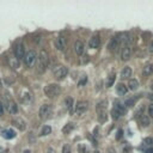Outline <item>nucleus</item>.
<instances>
[{
    "label": "nucleus",
    "instance_id": "0eeeda50",
    "mask_svg": "<svg viewBox=\"0 0 153 153\" xmlns=\"http://www.w3.org/2000/svg\"><path fill=\"white\" fill-rule=\"evenodd\" d=\"M107 108H108V102H107V101H101V102H98L97 105H96L97 115H98V116L105 115V114H107Z\"/></svg>",
    "mask_w": 153,
    "mask_h": 153
},
{
    "label": "nucleus",
    "instance_id": "cd10ccee",
    "mask_svg": "<svg viewBox=\"0 0 153 153\" xmlns=\"http://www.w3.org/2000/svg\"><path fill=\"white\" fill-rule=\"evenodd\" d=\"M23 101H24L25 103L31 102V101H32V96H31V93H30V92H25V93L23 95Z\"/></svg>",
    "mask_w": 153,
    "mask_h": 153
},
{
    "label": "nucleus",
    "instance_id": "58836bf2",
    "mask_svg": "<svg viewBox=\"0 0 153 153\" xmlns=\"http://www.w3.org/2000/svg\"><path fill=\"white\" fill-rule=\"evenodd\" d=\"M107 153H116V151H115L113 147H109V148L107 149Z\"/></svg>",
    "mask_w": 153,
    "mask_h": 153
},
{
    "label": "nucleus",
    "instance_id": "1a4fd4ad",
    "mask_svg": "<svg viewBox=\"0 0 153 153\" xmlns=\"http://www.w3.org/2000/svg\"><path fill=\"white\" fill-rule=\"evenodd\" d=\"M15 56H16L19 61L24 59V56H25V50H24L23 43H18L17 47L15 48Z\"/></svg>",
    "mask_w": 153,
    "mask_h": 153
},
{
    "label": "nucleus",
    "instance_id": "b1692460",
    "mask_svg": "<svg viewBox=\"0 0 153 153\" xmlns=\"http://www.w3.org/2000/svg\"><path fill=\"white\" fill-rule=\"evenodd\" d=\"M114 109L121 115V116H123V115H126V113H127V109H126V107L124 105H122V104H116L115 107H114Z\"/></svg>",
    "mask_w": 153,
    "mask_h": 153
},
{
    "label": "nucleus",
    "instance_id": "c756f323",
    "mask_svg": "<svg viewBox=\"0 0 153 153\" xmlns=\"http://www.w3.org/2000/svg\"><path fill=\"white\" fill-rule=\"evenodd\" d=\"M111 116H113V118H114V120H118V118L121 117V115H120L115 109H113V111H111Z\"/></svg>",
    "mask_w": 153,
    "mask_h": 153
},
{
    "label": "nucleus",
    "instance_id": "f704fd0d",
    "mask_svg": "<svg viewBox=\"0 0 153 153\" xmlns=\"http://www.w3.org/2000/svg\"><path fill=\"white\" fill-rule=\"evenodd\" d=\"M86 82H88V76H84V78H83V80L79 83V85H80V86H83V85H84Z\"/></svg>",
    "mask_w": 153,
    "mask_h": 153
},
{
    "label": "nucleus",
    "instance_id": "7ed1b4c3",
    "mask_svg": "<svg viewBox=\"0 0 153 153\" xmlns=\"http://www.w3.org/2000/svg\"><path fill=\"white\" fill-rule=\"evenodd\" d=\"M88 110H89V102H86V101H79V102H76V104H74V113H75V115L82 116Z\"/></svg>",
    "mask_w": 153,
    "mask_h": 153
},
{
    "label": "nucleus",
    "instance_id": "2eb2a0df",
    "mask_svg": "<svg viewBox=\"0 0 153 153\" xmlns=\"http://www.w3.org/2000/svg\"><path fill=\"white\" fill-rule=\"evenodd\" d=\"M7 109H9L10 114H12V115H16V114L18 113V105H17V103H16L15 101H12V99L7 101Z\"/></svg>",
    "mask_w": 153,
    "mask_h": 153
},
{
    "label": "nucleus",
    "instance_id": "393cba45",
    "mask_svg": "<svg viewBox=\"0 0 153 153\" xmlns=\"http://www.w3.org/2000/svg\"><path fill=\"white\" fill-rule=\"evenodd\" d=\"M115 78H116V74L115 73H111L109 76H108V80H107V88H111L115 83Z\"/></svg>",
    "mask_w": 153,
    "mask_h": 153
},
{
    "label": "nucleus",
    "instance_id": "4c0bfd02",
    "mask_svg": "<svg viewBox=\"0 0 153 153\" xmlns=\"http://www.w3.org/2000/svg\"><path fill=\"white\" fill-rule=\"evenodd\" d=\"M46 153H56V152H55V149H54V148L49 147V148H48V149L46 151Z\"/></svg>",
    "mask_w": 153,
    "mask_h": 153
},
{
    "label": "nucleus",
    "instance_id": "473e14b6",
    "mask_svg": "<svg viewBox=\"0 0 153 153\" xmlns=\"http://www.w3.org/2000/svg\"><path fill=\"white\" fill-rule=\"evenodd\" d=\"M143 142H145V145H147V146H149V147H151V146H153V139H152V138H147V139H145V141H143Z\"/></svg>",
    "mask_w": 153,
    "mask_h": 153
},
{
    "label": "nucleus",
    "instance_id": "bb28decb",
    "mask_svg": "<svg viewBox=\"0 0 153 153\" xmlns=\"http://www.w3.org/2000/svg\"><path fill=\"white\" fill-rule=\"evenodd\" d=\"M135 101H136V98H129V99H127V101L124 102V107H127V108H132V107H134Z\"/></svg>",
    "mask_w": 153,
    "mask_h": 153
},
{
    "label": "nucleus",
    "instance_id": "2f4dec72",
    "mask_svg": "<svg viewBox=\"0 0 153 153\" xmlns=\"http://www.w3.org/2000/svg\"><path fill=\"white\" fill-rule=\"evenodd\" d=\"M62 153H71V146L69 145H63L62 146Z\"/></svg>",
    "mask_w": 153,
    "mask_h": 153
},
{
    "label": "nucleus",
    "instance_id": "a878e982",
    "mask_svg": "<svg viewBox=\"0 0 153 153\" xmlns=\"http://www.w3.org/2000/svg\"><path fill=\"white\" fill-rule=\"evenodd\" d=\"M50 133H51V127L50 126H43V128L41 129V135L42 136H46Z\"/></svg>",
    "mask_w": 153,
    "mask_h": 153
},
{
    "label": "nucleus",
    "instance_id": "412c9836",
    "mask_svg": "<svg viewBox=\"0 0 153 153\" xmlns=\"http://www.w3.org/2000/svg\"><path fill=\"white\" fill-rule=\"evenodd\" d=\"M127 88H128V90L135 91V90H138V88H139V82H138L136 79H129Z\"/></svg>",
    "mask_w": 153,
    "mask_h": 153
},
{
    "label": "nucleus",
    "instance_id": "5701e85b",
    "mask_svg": "<svg viewBox=\"0 0 153 153\" xmlns=\"http://www.w3.org/2000/svg\"><path fill=\"white\" fill-rule=\"evenodd\" d=\"M140 123L142 127H148L151 124V118L148 115H141L140 116Z\"/></svg>",
    "mask_w": 153,
    "mask_h": 153
},
{
    "label": "nucleus",
    "instance_id": "dca6fc26",
    "mask_svg": "<svg viewBox=\"0 0 153 153\" xmlns=\"http://www.w3.org/2000/svg\"><path fill=\"white\" fill-rule=\"evenodd\" d=\"M9 63H10V67L12 69H16V68L19 67V60L15 55H10L9 56Z\"/></svg>",
    "mask_w": 153,
    "mask_h": 153
},
{
    "label": "nucleus",
    "instance_id": "f8f14e48",
    "mask_svg": "<svg viewBox=\"0 0 153 153\" xmlns=\"http://www.w3.org/2000/svg\"><path fill=\"white\" fill-rule=\"evenodd\" d=\"M99 46H101V37H99L98 35L92 36V37L90 38V41H89V47H90L91 49H96V48H98Z\"/></svg>",
    "mask_w": 153,
    "mask_h": 153
},
{
    "label": "nucleus",
    "instance_id": "9d476101",
    "mask_svg": "<svg viewBox=\"0 0 153 153\" xmlns=\"http://www.w3.org/2000/svg\"><path fill=\"white\" fill-rule=\"evenodd\" d=\"M12 124H13V126H15L17 129H19V130H22V132L26 129V123H25V121H24L23 118H21V117L13 118Z\"/></svg>",
    "mask_w": 153,
    "mask_h": 153
},
{
    "label": "nucleus",
    "instance_id": "6ab92c4d",
    "mask_svg": "<svg viewBox=\"0 0 153 153\" xmlns=\"http://www.w3.org/2000/svg\"><path fill=\"white\" fill-rule=\"evenodd\" d=\"M151 74H153V63H147V65H145V67L142 69V75L149 76Z\"/></svg>",
    "mask_w": 153,
    "mask_h": 153
},
{
    "label": "nucleus",
    "instance_id": "e433bc0d",
    "mask_svg": "<svg viewBox=\"0 0 153 153\" xmlns=\"http://www.w3.org/2000/svg\"><path fill=\"white\" fill-rule=\"evenodd\" d=\"M4 114V107H3V103L0 102V116H3Z\"/></svg>",
    "mask_w": 153,
    "mask_h": 153
},
{
    "label": "nucleus",
    "instance_id": "a211bd4d",
    "mask_svg": "<svg viewBox=\"0 0 153 153\" xmlns=\"http://www.w3.org/2000/svg\"><path fill=\"white\" fill-rule=\"evenodd\" d=\"M65 103H66V108H67L68 113L73 114V110H74V101H73V98L72 97H67Z\"/></svg>",
    "mask_w": 153,
    "mask_h": 153
},
{
    "label": "nucleus",
    "instance_id": "39448f33",
    "mask_svg": "<svg viewBox=\"0 0 153 153\" xmlns=\"http://www.w3.org/2000/svg\"><path fill=\"white\" fill-rule=\"evenodd\" d=\"M36 60H37V53L35 50H29L28 53H25V56L23 59L26 67H32L35 65Z\"/></svg>",
    "mask_w": 153,
    "mask_h": 153
},
{
    "label": "nucleus",
    "instance_id": "79ce46f5",
    "mask_svg": "<svg viewBox=\"0 0 153 153\" xmlns=\"http://www.w3.org/2000/svg\"><path fill=\"white\" fill-rule=\"evenodd\" d=\"M147 97H148V99H149V101H152V102H153V93H149Z\"/></svg>",
    "mask_w": 153,
    "mask_h": 153
},
{
    "label": "nucleus",
    "instance_id": "37998d69",
    "mask_svg": "<svg viewBox=\"0 0 153 153\" xmlns=\"http://www.w3.org/2000/svg\"><path fill=\"white\" fill-rule=\"evenodd\" d=\"M1 88H3V82H1V79H0V90H1Z\"/></svg>",
    "mask_w": 153,
    "mask_h": 153
},
{
    "label": "nucleus",
    "instance_id": "c03bdc74",
    "mask_svg": "<svg viewBox=\"0 0 153 153\" xmlns=\"http://www.w3.org/2000/svg\"><path fill=\"white\" fill-rule=\"evenodd\" d=\"M24 153H31V151H30V149H25Z\"/></svg>",
    "mask_w": 153,
    "mask_h": 153
},
{
    "label": "nucleus",
    "instance_id": "72a5a7b5",
    "mask_svg": "<svg viewBox=\"0 0 153 153\" xmlns=\"http://www.w3.org/2000/svg\"><path fill=\"white\" fill-rule=\"evenodd\" d=\"M147 111H148V116H149V117H153V104H149V105H148Z\"/></svg>",
    "mask_w": 153,
    "mask_h": 153
},
{
    "label": "nucleus",
    "instance_id": "4be33fe9",
    "mask_svg": "<svg viewBox=\"0 0 153 153\" xmlns=\"http://www.w3.org/2000/svg\"><path fill=\"white\" fill-rule=\"evenodd\" d=\"M1 134H3V136H4L5 139H13V138L16 136V132L12 130V129H4V130L1 132Z\"/></svg>",
    "mask_w": 153,
    "mask_h": 153
},
{
    "label": "nucleus",
    "instance_id": "f257e3e1",
    "mask_svg": "<svg viewBox=\"0 0 153 153\" xmlns=\"http://www.w3.org/2000/svg\"><path fill=\"white\" fill-rule=\"evenodd\" d=\"M49 63V55L48 51L46 49H41L40 54H38V65H37V71L38 73H43Z\"/></svg>",
    "mask_w": 153,
    "mask_h": 153
},
{
    "label": "nucleus",
    "instance_id": "423d86ee",
    "mask_svg": "<svg viewBox=\"0 0 153 153\" xmlns=\"http://www.w3.org/2000/svg\"><path fill=\"white\" fill-rule=\"evenodd\" d=\"M51 113H53V107L50 104H43L38 110V116L42 121H44L51 115Z\"/></svg>",
    "mask_w": 153,
    "mask_h": 153
},
{
    "label": "nucleus",
    "instance_id": "aec40b11",
    "mask_svg": "<svg viewBox=\"0 0 153 153\" xmlns=\"http://www.w3.org/2000/svg\"><path fill=\"white\" fill-rule=\"evenodd\" d=\"M116 91H117V93H118L120 96H124V95L128 92V88H127V85L120 83V84H117V86H116Z\"/></svg>",
    "mask_w": 153,
    "mask_h": 153
},
{
    "label": "nucleus",
    "instance_id": "4468645a",
    "mask_svg": "<svg viewBox=\"0 0 153 153\" xmlns=\"http://www.w3.org/2000/svg\"><path fill=\"white\" fill-rule=\"evenodd\" d=\"M118 44H120L118 37H113V38L110 40L109 44H108V49H109L110 51H115V50L118 48Z\"/></svg>",
    "mask_w": 153,
    "mask_h": 153
},
{
    "label": "nucleus",
    "instance_id": "49530a36",
    "mask_svg": "<svg viewBox=\"0 0 153 153\" xmlns=\"http://www.w3.org/2000/svg\"><path fill=\"white\" fill-rule=\"evenodd\" d=\"M151 88H152V90H153V84H152V86H151Z\"/></svg>",
    "mask_w": 153,
    "mask_h": 153
},
{
    "label": "nucleus",
    "instance_id": "c85d7f7f",
    "mask_svg": "<svg viewBox=\"0 0 153 153\" xmlns=\"http://www.w3.org/2000/svg\"><path fill=\"white\" fill-rule=\"evenodd\" d=\"M72 129H73V124H72V123H68L67 126H65V127L62 128V133H63V134H68Z\"/></svg>",
    "mask_w": 153,
    "mask_h": 153
},
{
    "label": "nucleus",
    "instance_id": "7c9ffc66",
    "mask_svg": "<svg viewBox=\"0 0 153 153\" xmlns=\"http://www.w3.org/2000/svg\"><path fill=\"white\" fill-rule=\"evenodd\" d=\"M78 151H79V153H86V146L85 145H83V143H80L79 146H78Z\"/></svg>",
    "mask_w": 153,
    "mask_h": 153
},
{
    "label": "nucleus",
    "instance_id": "9b49d317",
    "mask_svg": "<svg viewBox=\"0 0 153 153\" xmlns=\"http://www.w3.org/2000/svg\"><path fill=\"white\" fill-rule=\"evenodd\" d=\"M84 50H85V44L82 42V41H75L74 43V51L76 55H83L84 54Z\"/></svg>",
    "mask_w": 153,
    "mask_h": 153
},
{
    "label": "nucleus",
    "instance_id": "c9c22d12",
    "mask_svg": "<svg viewBox=\"0 0 153 153\" xmlns=\"http://www.w3.org/2000/svg\"><path fill=\"white\" fill-rule=\"evenodd\" d=\"M122 134H123V132L120 129V130L117 132V136H116V139H117V140H118V139H121V138H122Z\"/></svg>",
    "mask_w": 153,
    "mask_h": 153
},
{
    "label": "nucleus",
    "instance_id": "20e7f679",
    "mask_svg": "<svg viewBox=\"0 0 153 153\" xmlns=\"http://www.w3.org/2000/svg\"><path fill=\"white\" fill-rule=\"evenodd\" d=\"M53 74H54V78L55 79H57V80H62V79H65L66 76H67V74H68V69H67V67H65V66H56L55 68H54V71H53Z\"/></svg>",
    "mask_w": 153,
    "mask_h": 153
},
{
    "label": "nucleus",
    "instance_id": "f3484780",
    "mask_svg": "<svg viewBox=\"0 0 153 153\" xmlns=\"http://www.w3.org/2000/svg\"><path fill=\"white\" fill-rule=\"evenodd\" d=\"M132 73H133L132 68H130L129 66H126V67L121 71V78H122V79H129V76H132Z\"/></svg>",
    "mask_w": 153,
    "mask_h": 153
},
{
    "label": "nucleus",
    "instance_id": "a18cd8bd",
    "mask_svg": "<svg viewBox=\"0 0 153 153\" xmlns=\"http://www.w3.org/2000/svg\"><path fill=\"white\" fill-rule=\"evenodd\" d=\"M95 153H102V152H99V151H96V152H95Z\"/></svg>",
    "mask_w": 153,
    "mask_h": 153
},
{
    "label": "nucleus",
    "instance_id": "f03ea898",
    "mask_svg": "<svg viewBox=\"0 0 153 153\" xmlns=\"http://www.w3.org/2000/svg\"><path fill=\"white\" fill-rule=\"evenodd\" d=\"M61 93V88L57 84H48L44 86V95L49 98H54Z\"/></svg>",
    "mask_w": 153,
    "mask_h": 153
},
{
    "label": "nucleus",
    "instance_id": "a19ab883",
    "mask_svg": "<svg viewBox=\"0 0 153 153\" xmlns=\"http://www.w3.org/2000/svg\"><path fill=\"white\" fill-rule=\"evenodd\" d=\"M145 153H153V147H148Z\"/></svg>",
    "mask_w": 153,
    "mask_h": 153
},
{
    "label": "nucleus",
    "instance_id": "ddd939ff",
    "mask_svg": "<svg viewBox=\"0 0 153 153\" xmlns=\"http://www.w3.org/2000/svg\"><path fill=\"white\" fill-rule=\"evenodd\" d=\"M132 56V49L129 46H124L123 49H122V53H121V60L122 61H128Z\"/></svg>",
    "mask_w": 153,
    "mask_h": 153
},
{
    "label": "nucleus",
    "instance_id": "6e6552de",
    "mask_svg": "<svg viewBox=\"0 0 153 153\" xmlns=\"http://www.w3.org/2000/svg\"><path fill=\"white\" fill-rule=\"evenodd\" d=\"M55 48L59 51H63L66 49V38L62 35L57 36V38L55 40Z\"/></svg>",
    "mask_w": 153,
    "mask_h": 153
},
{
    "label": "nucleus",
    "instance_id": "ea45409f",
    "mask_svg": "<svg viewBox=\"0 0 153 153\" xmlns=\"http://www.w3.org/2000/svg\"><path fill=\"white\" fill-rule=\"evenodd\" d=\"M148 50H149L151 53H153V41L149 43V46H148Z\"/></svg>",
    "mask_w": 153,
    "mask_h": 153
}]
</instances>
